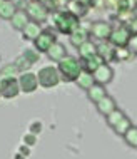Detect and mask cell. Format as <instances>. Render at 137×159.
Instances as JSON below:
<instances>
[{
  "mask_svg": "<svg viewBox=\"0 0 137 159\" xmlns=\"http://www.w3.org/2000/svg\"><path fill=\"white\" fill-rule=\"evenodd\" d=\"M52 20H54V27L57 29L60 34H65V35H70L72 32L80 27V19L72 14L70 10H57V12H54Z\"/></svg>",
  "mask_w": 137,
  "mask_h": 159,
  "instance_id": "1",
  "label": "cell"
},
{
  "mask_svg": "<svg viewBox=\"0 0 137 159\" xmlns=\"http://www.w3.org/2000/svg\"><path fill=\"white\" fill-rule=\"evenodd\" d=\"M57 69H59V72H60V77L64 80H67V82H70V80L75 82V80L79 79V75L82 74V66H80V62L77 61L75 57H70V55H65L60 62H57Z\"/></svg>",
  "mask_w": 137,
  "mask_h": 159,
  "instance_id": "2",
  "label": "cell"
},
{
  "mask_svg": "<svg viewBox=\"0 0 137 159\" xmlns=\"http://www.w3.org/2000/svg\"><path fill=\"white\" fill-rule=\"evenodd\" d=\"M37 79H38V85H42L45 89H52L60 82L62 77H60V72H59L57 67L45 66L37 72Z\"/></svg>",
  "mask_w": 137,
  "mask_h": 159,
  "instance_id": "3",
  "label": "cell"
},
{
  "mask_svg": "<svg viewBox=\"0 0 137 159\" xmlns=\"http://www.w3.org/2000/svg\"><path fill=\"white\" fill-rule=\"evenodd\" d=\"M130 35H132L130 29L127 27V25H124V24H119V25H115V27H112L109 42L115 47H127Z\"/></svg>",
  "mask_w": 137,
  "mask_h": 159,
  "instance_id": "4",
  "label": "cell"
},
{
  "mask_svg": "<svg viewBox=\"0 0 137 159\" xmlns=\"http://www.w3.org/2000/svg\"><path fill=\"white\" fill-rule=\"evenodd\" d=\"M29 14V19L32 20V22H45L47 19H49V10H47V7L44 3H40L38 0H29L27 3V10H25Z\"/></svg>",
  "mask_w": 137,
  "mask_h": 159,
  "instance_id": "5",
  "label": "cell"
},
{
  "mask_svg": "<svg viewBox=\"0 0 137 159\" xmlns=\"http://www.w3.org/2000/svg\"><path fill=\"white\" fill-rule=\"evenodd\" d=\"M22 92L20 91V85H19V79L17 77H3L0 80V94H2L5 99H14L19 94Z\"/></svg>",
  "mask_w": 137,
  "mask_h": 159,
  "instance_id": "6",
  "label": "cell"
},
{
  "mask_svg": "<svg viewBox=\"0 0 137 159\" xmlns=\"http://www.w3.org/2000/svg\"><path fill=\"white\" fill-rule=\"evenodd\" d=\"M55 34L50 29H44L42 34L33 40V47H35L37 52H49V49L55 44Z\"/></svg>",
  "mask_w": 137,
  "mask_h": 159,
  "instance_id": "7",
  "label": "cell"
},
{
  "mask_svg": "<svg viewBox=\"0 0 137 159\" xmlns=\"http://www.w3.org/2000/svg\"><path fill=\"white\" fill-rule=\"evenodd\" d=\"M19 85H20V91L25 94H30L35 92V89L38 87V79L37 74H33L30 70H25L19 74Z\"/></svg>",
  "mask_w": 137,
  "mask_h": 159,
  "instance_id": "8",
  "label": "cell"
},
{
  "mask_svg": "<svg viewBox=\"0 0 137 159\" xmlns=\"http://www.w3.org/2000/svg\"><path fill=\"white\" fill-rule=\"evenodd\" d=\"M91 35L99 39V40H109L110 37V32H112V25H110L109 22H104V20H97V22H94L91 25Z\"/></svg>",
  "mask_w": 137,
  "mask_h": 159,
  "instance_id": "9",
  "label": "cell"
},
{
  "mask_svg": "<svg viewBox=\"0 0 137 159\" xmlns=\"http://www.w3.org/2000/svg\"><path fill=\"white\" fill-rule=\"evenodd\" d=\"M79 62H80V66H82V70L91 72V74H94L100 66L105 64V61L100 57L99 54H94V55H91V57H80Z\"/></svg>",
  "mask_w": 137,
  "mask_h": 159,
  "instance_id": "10",
  "label": "cell"
},
{
  "mask_svg": "<svg viewBox=\"0 0 137 159\" xmlns=\"http://www.w3.org/2000/svg\"><path fill=\"white\" fill-rule=\"evenodd\" d=\"M94 79H95V84H100V85H105L109 82H112L114 79V69L109 66V64H104L94 72Z\"/></svg>",
  "mask_w": 137,
  "mask_h": 159,
  "instance_id": "11",
  "label": "cell"
},
{
  "mask_svg": "<svg viewBox=\"0 0 137 159\" xmlns=\"http://www.w3.org/2000/svg\"><path fill=\"white\" fill-rule=\"evenodd\" d=\"M89 35H91V30L80 25V27L77 29V30H74V32L70 34V44H72V45H75L77 49H79L80 45L85 44V42L89 40Z\"/></svg>",
  "mask_w": 137,
  "mask_h": 159,
  "instance_id": "12",
  "label": "cell"
},
{
  "mask_svg": "<svg viewBox=\"0 0 137 159\" xmlns=\"http://www.w3.org/2000/svg\"><path fill=\"white\" fill-rule=\"evenodd\" d=\"M97 54H99L105 62H107V61H114L115 45H112L109 40H102V42H99V44H97Z\"/></svg>",
  "mask_w": 137,
  "mask_h": 159,
  "instance_id": "13",
  "label": "cell"
},
{
  "mask_svg": "<svg viewBox=\"0 0 137 159\" xmlns=\"http://www.w3.org/2000/svg\"><path fill=\"white\" fill-rule=\"evenodd\" d=\"M42 30L44 29L40 27V24H37V22H29L27 25H25V29L22 30V37L25 39V40H35V39L42 34Z\"/></svg>",
  "mask_w": 137,
  "mask_h": 159,
  "instance_id": "14",
  "label": "cell"
},
{
  "mask_svg": "<svg viewBox=\"0 0 137 159\" xmlns=\"http://www.w3.org/2000/svg\"><path fill=\"white\" fill-rule=\"evenodd\" d=\"M12 25H14V29H17V30L22 32L25 29V25H27L29 22H30V19H29V14L25 10H17L15 15L12 17Z\"/></svg>",
  "mask_w": 137,
  "mask_h": 159,
  "instance_id": "15",
  "label": "cell"
},
{
  "mask_svg": "<svg viewBox=\"0 0 137 159\" xmlns=\"http://www.w3.org/2000/svg\"><path fill=\"white\" fill-rule=\"evenodd\" d=\"M115 109H117V107H115V101L110 96H105L104 99H100V101L97 102V111H99L100 114H104L105 117Z\"/></svg>",
  "mask_w": 137,
  "mask_h": 159,
  "instance_id": "16",
  "label": "cell"
},
{
  "mask_svg": "<svg viewBox=\"0 0 137 159\" xmlns=\"http://www.w3.org/2000/svg\"><path fill=\"white\" fill-rule=\"evenodd\" d=\"M17 10H19V8H17L15 3L10 2V0H3V2L0 3V17H2L3 20H12V17L15 15Z\"/></svg>",
  "mask_w": 137,
  "mask_h": 159,
  "instance_id": "17",
  "label": "cell"
},
{
  "mask_svg": "<svg viewBox=\"0 0 137 159\" xmlns=\"http://www.w3.org/2000/svg\"><path fill=\"white\" fill-rule=\"evenodd\" d=\"M47 55H49L52 61L55 62H60L64 57L67 55V50H65V47H64L60 42H55V44L49 49V52H47Z\"/></svg>",
  "mask_w": 137,
  "mask_h": 159,
  "instance_id": "18",
  "label": "cell"
},
{
  "mask_svg": "<svg viewBox=\"0 0 137 159\" xmlns=\"http://www.w3.org/2000/svg\"><path fill=\"white\" fill-rule=\"evenodd\" d=\"M67 10H70L74 15H77L80 19V17H85L89 14V7L82 3L80 0H70V3L67 5Z\"/></svg>",
  "mask_w": 137,
  "mask_h": 159,
  "instance_id": "19",
  "label": "cell"
},
{
  "mask_svg": "<svg viewBox=\"0 0 137 159\" xmlns=\"http://www.w3.org/2000/svg\"><path fill=\"white\" fill-rule=\"evenodd\" d=\"M87 96H89V99H91L94 104H97V102H99L100 99H104V97L107 96V92H105L104 85H100V84H94L92 87L87 91Z\"/></svg>",
  "mask_w": 137,
  "mask_h": 159,
  "instance_id": "20",
  "label": "cell"
},
{
  "mask_svg": "<svg viewBox=\"0 0 137 159\" xmlns=\"http://www.w3.org/2000/svg\"><path fill=\"white\" fill-rule=\"evenodd\" d=\"M75 82H77V85H79L80 89H84V91H89V89H91L92 85L95 84V79H94V74L82 70V74L79 75V79H77Z\"/></svg>",
  "mask_w": 137,
  "mask_h": 159,
  "instance_id": "21",
  "label": "cell"
},
{
  "mask_svg": "<svg viewBox=\"0 0 137 159\" xmlns=\"http://www.w3.org/2000/svg\"><path fill=\"white\" fill-rule=\"evenodd\" d=\"M79 54L80 57H91V55L97 54V44H94L92 40H87L85 44L79 47Z\"/></svg>",
  "mask_w": 137,
  "mask_h": 159,
  "instance_id": "22",
  "label": "cell"
},
{
  "mask_svg": "<svg viewBox=\"0 0 137 159\" xmlns=\"http://www.w3.org/2000/svg\"><path fill=\"white\" fill-rule=\"evenodd\" d=\"M124 117H127V116L124 114V112H122L121 109H115V111H112V112H110L109 116H107V124H109V126H110V127L114 129V127L117 126L119 122L122 121Z\"/></svg>",
  "mask_w": 137,
  "mask_h": 159,
  "instance_id": "23",
  "label": "cell"
},
{
  "mask_svg": "<svg viewBox=\"0 0 137 159\" xmlns=\"http://www.w3.org/2000/svg\"><path fill=\"white\" fill-rule=\"evenodd\" d=\"M134 57V54L129 50V47H115L114 61H130Z\"/></svg>",
  "mask_w": 137,
  "mask_h": 159,
  "instance_id": "24",
  "label": "cell"
},
{
  "mask_svg": "<svg viewBox=\"0 0 137 159\" xmlns=\"http://www.w3.org/2000/svg\"><path fill=\"white\" fill-rule=\"evenodd\" d=\"M135 8V0H117V14L132 12Z\"/></svg>",
  "mask_w": 137,
  "mask_h": 159,
  "instance_id": "25",
  "label": "cell"
},
{
  "mask_svg": "<svg viewBox=\"0 0 137 159\" xmlns=\"http://www.w3.org/2000/svg\"><path fill=\"white\" fill-rule=\"evenodd\" d=\"M124 141H126L132 148H137V126H132L129 131L124 134Z\"/></svg>",
  "mask_w": 137,
  "mask_h": 159,
  "instance_id": "26",
  "label": "cell"
},
{
  "mask_svg": "<svg viewBox=\"0 0 137 159\" xmlns=\"http://www.w3.org/2000/svg\"><path fill=\"white\" fill-rule=\"evenodd\" d=\"M130 127H132V122H130V119H129V117H124L122 121H121V122L117 124V126L114 127V131L117 132L119 136H124V134H126V132L129 131Z\"/></svg>",
  "mask_w": 137,
  "mask_h": 159,
  "instance_id": "27",
  "label": "cell"
},
{
  "mask_svg": "<svg viewBox=\"0 0 137 159\" xmlns=\"http://www.w3.org/2000/svg\"><path fill=\"white\" fill-rule=\"evenodd\" d=\"M22 55L30 64H35V62H38V59H40V55H38V52H37L35 49H25L24 52H22Z\"/></svg>",
  "mask_w": 137,
  "mask_h": 159,
  "instance_id": "28",
  "label": "cell"
},
{
  "mask_svg": "<svg viewBox=\"0 0 137 159\" xmlns=\"http://www.w3.org/2000/svg\"><path fill=\"white\" fill-rule=\"evenodd\" d=\"M19 69H17L15 64H10V66H5L0 70V74H2L3 77H17V74H19Z\"/></svg>",
  "mask_w": 137,
  "mask_h": 159,
  "instance_id": "29",
  "label": "cell"
},
{
  "mask_svg": "<svg viewBox=\"0 0 137 159\" xmlns=\"http://www.w3.org/2000/svg\"><path fill=\"white\" fill-rule=\"evenodd\" d=\"M15 66H17V69H19V70H22V72H25V70H27L29 67L32 66V64L29 62V61H27V59L24 57L22 54H20L19 57H17V61H15Z\"/></svg>",
  "mask_w": 137,
  "mask_h": 159,
  "instance_id": "30",
  "label": "cell"
},
{
  "mask_svg": "<svg viewBox=\"0 0 137 159\" xmlns=\"http://www.w3.org/2000/svg\"><path fill=\"white\" fill-rule=\"evenodd\" d=\"M127 47H129V50L132 54H137V34H132L130 39H129V44H127Z\"/></svg>",
  "mask_w": 137,
  "mask_h": 159,
  "instance_id": "31",
  "label": "cell"
},
{
  "mask_svg": "<svg viewBox=\"0 0 137 159\" xmlns=\"http://www.w3.org/2000/svg\"><path fill=\"white\" fill-rule=\"evenodd\" d=\"M24 141H25V144H29V146H33V144H35V134H32V132H30V134H25L24 136Z\"/></svg>",
  "mask_w": 137,
  "mask_h": 159,
  "instance_id": "32",
  "label": "cell"
},
{
  "mask_svg": "<svg viewBox=\"0 0 137 159\" xmlns=\"http://www.w3.org/2000/svg\"><path fill=\"white\" fill-rule=\"evenodd\" d=\"M40 127H42V124H40V122H33V124H30V127H29V129H30L32 134H37Z\"/></svg>",
  "mask_w": 137,
  "mask_h": 159,
  "instance_id": "33",
  "label": "cell"
},
{
  "mask_svg": "<svg viewBox=\"0 0 137 159\" xmlns=\"http://www.w3.org/2000/svg\"><path fill=\"white\" fill-rule=\"evenodd\" d=\"M15 159H25L24 156H20V154H17V156H15Z\"/></svg>",
  "mask_w": 137,
  "mask_h": 159,
  "instance_id": "34",
  "label": "cell"
},
{
  "mask_svg": "<svg viewBox=\"0 0 137 159\" xmlns=\"http://www.w3.org/2000/svg\"><path fill=\"white\" fill-rule=\"evenodd\" d=\"M0 96H2V94H0Z\"/></svg>",
  "mask_w": 137,
  "mask_h": 159,
  "instance_id": "35",
  "label": "cell"
}]
</instances>
